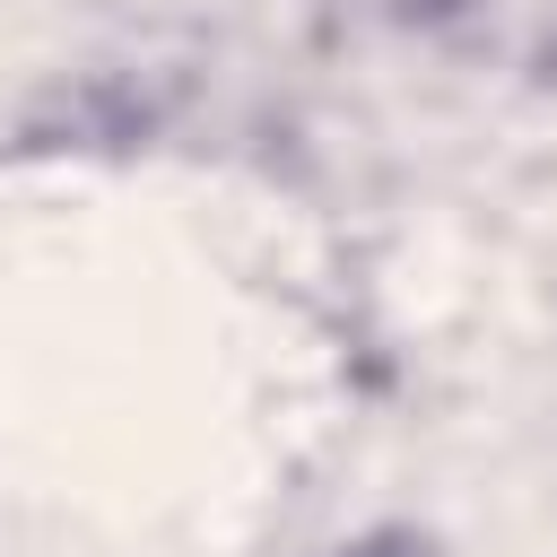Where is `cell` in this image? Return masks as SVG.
I'll use <instances>...</instances> for the list:
<instances>
[{"label": "cell", "mask_w": 557, "mask_h": 557, "mask_svg": "<svg viewBox=\"0 0 557 557\" xmlns=\"http://www.w3.org/2000/svg\"><path fill=\"white\" fill-rule=\"evenodd\" d=\"M331 557H426V540H418V531H357V540H339Z\"/></svg>", "instance_id": "cell-1"}]
</instances>
